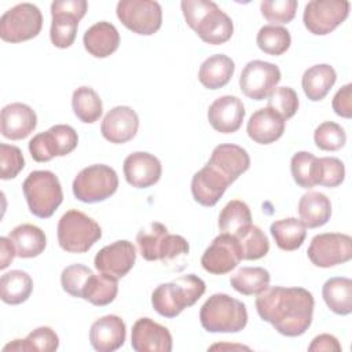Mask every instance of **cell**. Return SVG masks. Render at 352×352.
<instances>
[{
	"instance_id": "d4e9b609",
	"label": "cell",
	"mask_w": 352,
	"mask_h": 352,
	"mask_svg": "<svg viewBox=\"0 0 352 352\" xmlns=\"http://www.w3.org/2000/svg\"><path fill=\"white\" fill-rule=\"evenodd\" d=\"M169 236L170 234L168 232V228L158 221H153L143 227L136 235V243L142 257L147 261H162Z\"/></svg>"
},
{
	"instance_id": "d590c367",
	"label": "cell",
	"mask_w": 352,
	"mask_h": 352,
	"mask_svg": "<svg viewBox=\"0 0 352 352\" xmlns=\"http://www.w3.org/2000/svg\"><path fill=\"white\" fill-rule=\"evenodd\" d=\"M72 107L76 117L85 122L92 124L98 121L103 113V104L99 95L91 87H78L72 96Z\"/></svg>"
},
{
	"instance_id": "1f68e13d",
	"label": "cell",
	"mask_w": 352,
	"mask_h": 352,
	"mask_svg": "<svg viewBox=\"0 0 352 352\" xmlns=\"http://www.w3.org/2000/svg\"><path fill=\"white\" fill-rule=\"evenodd\" d=\"M270 231L275 239L276 246L286 252L297 250L307 236V227L300 219L296 217L274 221L270 227Z\"/></svg>"
},
{
	"instance_id": "b9f144b4",
	"label": "cell",
	"mask_w": 352,
	"mask_h": 352,
	"mask_svg": "<svg viewBox=\"0 0 352 352\" xmlns=\"http://www.w3.org/2000/svg\"><path fill=\"white\" fill-rule=\"evenodd\" d=\"M92 275L94 272L88 267L82 264H72L60 274L62 289L73 297L84 298V293Z\"/></svg>"
},
{
	"instance_id": "2e32d148",
	"label": "cell",
	"mask_w": 352,
	"mask_h": 352,
	"mask_svg": "<svg viewBox=\"0 0 352 352\" xmlns=\"http://www.w3.org/2000/svg\"><path fill=\"white\" fill-rule=\"evenodd\" d=\"M139 129V117L129 106H116L104 116L100 132L102 136L114 144L132 140Z\"/></svg>"
},
{
	"instance_id": "7dc6e473",
	"label": "cell",
	"mask_w": 352,
	"mask_h": 352,
	"mask_svg": "<svg viewBox=\"0 0 352 352\" xmlns=\"http://www.w3.org/2000/svg\"><path fill=\"white\" fill-rule=\"evenodd\" d=\"M25 166V158L19 147L12 144H0V177L10 180L18 176Z\"/></svg>"
},
{
	"instance_id": "816d5d0a",
	"label": "cell",
	"mask_w": 352,
	"mask_h": 352,
	"mask_svg": "<svg viewBox=\"0 0 352 352\" xmlns=\"http://www.w3.org/2000/svg\"><path fill=\"white\" fill-rule=\"evenodd\" d=\"M308 351H311V352H314V351H316V352H319V351L340 352L341 351V344L331 334H319L312 340V342L308 346Z\"/></svg>"
},
{
	"instance_id": "5b68a950",
	"label": "cell",
	"mask_w": 352,
	"mask_h": 352,
	"mask_svg": "<svg viewBox=\"0 0 352 352\" xmlns=\"http://www.w3.org/2000/svg\"><path fill=\"white\" fill-rule=\"evenodd\" d=\"M30 212L40 217H51L63 201L62 186L56 175L51 170H33L22 184Z\"/></svg>"
},
{
	"instance_id": "4fadbf2b",
	"label": "cell",
	"mask_w": 352,
	"mask_h": 352,
	"mask_svg": "<svg viewBox=\"0 0 352 352\" xmlns=\"http://www.w3.org/2000/svg\"><path fill=\"white\" fill-rule=\"evenodd\" d=\"M242 260V249L238 239L230 234H219L205 249L201 264L213 275H224L232 271Z\"/></svg>"
},
{
	"instance_id": "9c48e42d",
	"label": "cell",
	"mask_w": 352,
	"mask_h": 352,
	"mask_svg": "<svg viewBox=\"0 0 352 352\" xmlns=\"http://www.w3.org/2000/svg\"><path fill=\"white\" fill-rule=\"evenodd\" d=\"M116 12L121 23L136 34L151 36L162 25V8L154 0H121Z\"/></svg>"
},
{
	"instance_id": "6da1fadb",
	"label": "cell",
	"mask_w": 352,
	"mask_h": 352,
	"mask_svg": "<svg viewBox=\"0 0 352 352\" xmlns=\"http://www.w3.org/2000/svg\"><path fill=\"white\" fill-rule=\"evenodd\" d=\"M314 297L304 287L268 286L256 298L258 316L286 337L304 334L314 315Z\"/></svg>"
},
{
	"instance_id": "3957f363",
	"label": "cell",
	"mask_w": 352,
	"mask_h": 352,
	"mask_svg": "<svg viewBox=\"0 0 352 352\" xmlns=\"http://www.w3.org/2000/svg\"><path fill=\"white\" fill-rule=\"evenodd\" d=\"M205 282L194 275H182L175 280L158 285L151 294L153 308L164 318H175L184 308L194 305L205 293Z\"/></svg>"
},
{
	"instance_id": "7a4b0ae2",
	"label": "cell",
	"mask_w": 352,
	"mask_h": 352,
	"mask_svg": "<svg viewBox=\"0 0 352 352\" xmlns=\"http://www.w3.org/2000/svg\"><path fill=\"white\" fill-rule=\"evenodd\" d=\"M187 25L212 45L227 43L234 33L231 18L209 0H183L180 3Z\"/></svg>"
},
{
	"instance_id": "44dd1931",
	"label": "cell",
	"mask_w": 352,
	"mask_h": 352,
	"mask_svg": "<svg viewBox=\"0 0 352 352\" xmlns=\"http://www.w3.org/2000/svg\"><path fill=\"white\" fill-rule=\"evenodd\" d=\"M231 183L213 166L206 164L191 180L194 199L202 206H214Z\"/></svg>"
},
{
	"instance_id": "c3c4849f",
	"label": "cell",
	"mask_w": 352,
	"mask_h": 352,
	"mask_svg": "<svg viewBox=\"0 0 352 352\" xmlns=\"http://www.w3.org/2000/svg\"><path fill=\"white\" fill-rule=\"evenodd\" d=\"M29 151L32 158L37 162H47L51 161L54 157H59L56 142L50 129L37 133L33 136V139H30Z\"/></svg>"
},
{
	"instance_id": "ab89813d",
	"label": "cell",
	"mask_w": 352,
	"mask_h": 352,
	"mask_svg": "<svg viewBox=\"0 0 352 352\" xmlns=\"http://www.w3.org/2000/svg\"><path fill=\"white\" fill-rule=\"evenodd\" d=\"M235 238L242 249V260H258L270 250L268 238L257 226L252 224Z\"/></svg>"
},
{
	"instance_id": "f35d334b",
	"label": "cell",
	"mask_w": 352,
	"mask_h": 352,
	"mask_svg": "<svg viewBox=\"0 0 352 352\" xmlns=\"http://www.w3.org/2000/svg\"><path fill=\"white\" fill-rule=\"evenodd\" d=\"M52 22L50 29V37L56 48H69L77 34L78 18L63 12H51Z\"/></svg>"
},
{
	"instance_id": "ee69618b",
	"label": "cell",
	"mask_w": 352,
	"mask_h": 352,
	"mask_svg": "<svg viewBox=\"0 0 352 352\" xmlns=\"http://www.w3.org/2000/svg\"><path fill=\"white\" fill-rule=\"evenodd\" d=\"M314 140L318 148L324 151H337L345 146L346 135L341 125L333 121H324L316 126Z\"/></svg>"
},
{
	"instance_id": "8fae6325",
	"label": "cell",
	"mask_w": 352,
	"mask_h": 352,
	"mask_svg": "<svg viewBox=\"0 0 352 352\" xmlns=\"http://www.w3.org/2000/svg\"><path fill=\"white\" fill-rule=\"evenodd\" d=\"M311 263L320 268L344 264L352 258V238L340 232L318 234L307 250Z\"/></svg>"
},
{
	"instance_id": "f907efd6",
	"label": "cell",
	"mask_w": 352,
	"mask_h": 352,
	"mask_svg": "<svg viewBox=\"0 0 352 352\" xmlns=\"http://www.w3.org/2000/svg\"><path fill=\"white\" fill-rule=\"evenodd\" d=\"M88 10V3L85 0H60L51 4V12L70 14L81 19Z\"/></svg>"
},
{
	"instance_id": "f1b7e54d",
	"label": "cell",
	"mask_w": 352,
	"mask_h": 352,
	"mask_svg": "<svg viewBox=\"0 0 352 352\" xmlns=\"http://www.w3.org/2000/svg\"><path fill=\"white\" fill-rule=\"evenodd\" d=\"M12 241L16 256L21 258H32L41 254L47 246L44 231L33 224H19L8 235Z\"/></svg>"
},
{
	"instance_id": "7bdbcfd3",
	"label": "cell",
	"mask_w": 352,
	"mask_h": 352,
	"mask_svg": "<svg viewBox=\"0 0 352 352\" xmlns=\"http://www.w3.org/2000/svg\"><path fill=\"white\" fill-rule=\"evenodd\" d=\"M345 179L344 162L336 157H322L316 160L315 183L324 187H337Z\"/></svg>"
},
{
	"instance_id": "f6af8a7d",
	"label": "cell",
	"mask_w": 352,
	"mask_h": 352,
	"mask_svg": "<svg viewBox=\"0 0 352 352\" xmlns=\"http://www.w3.org/2000/svg\"><path fill=\"white\" fill-rule=\"evenodd\" d=\"M298 3L296 0H264L260 4L261 15L272 25H283L293 21Z\"/></svg>"
},
{
	"instance_id": "4316f807",
	"label": "cell",
	"mask_w": 352,
	"mask_h": 352,
	"mask_svg": "<svg viewBox=\"0 0 352 352\" xmlns=\"http://www.w3.org/2000/svg\"><path fill=\"white\" fill-rule=\"evenodd\" d=\"M300 220L307 228H318L324 226L331 216L330 199L318 191L305 192L298 201Z\"/></svg>"
},
{
	"instance_id": "83f0119b",
	"label": "cell",
	"mask_w": 352,
	"mask_h": 352,
	"mask_svg": "<svg viewBox=\"0 0 352 352\" xmlns=\"http://www.w3.org/2000/svg\"><path fill=\"white\" fill-rule=\"evenodd\" d=\"M337 73L327 63L314 65L307 69L301 78V85L305 96L312 102H319L326 98L331 87L336 84Z\"/></svg>"
},
{
	"instance_id": "603a6c76",
	"label": "cell",
	"mask_w": 352,
	"mask_h": 352,
	"mask_svg": "<svg viewBox=\"0 0 352 352\" xmlns=\"http://www.w3.org/2000/svg\"><path fill=\"white\" fill-rule=\"evenodd\" d=\"M286 121L272 109L263 107L256 110L246 126L248 136L258 144H270L276 142L285 132Z\"/></svg>"
},
{
	"instance_id": "7c38bea8",
	"label": "cell",
	"mask_w": 352,
	"mask_h": 352,
	"mask_svg": "<svg viewBox=\"0 0 352 352\" xmlns=\"http://www.w3.org/2000/svg\"><path fill=\"white\" fill-rule=\"evenodd\" d=\"M280 81V70L276 65L265 60H250L239 77L241 91L253 100L265 99Z\"/></svg>"
},
{
	"instance_id": "e575fe53",
	"label": "cell",
	"mask_w": 352,
	"mask_h": 352,
	"mask_svg": "<svg viewBox=\"0 0 352 352\" xmlns=\"http://www.w3.org/2000/svg\"><path fill=\"white\" fill-rule=\"evenodd\" d=\"M59 346V338L56 333L47 326H41L34 329L32 333L28 334L25 340H14L12 342L7 344L3 351H41V352H52L56 351Z\"/></svg>"
},
{
	"instance_id": "7402d4cb",
	"label": "cell",
	"mask_w": 352,
	"mask_h": 352,
	"mask_svg": "<svg viewBox=\"0 0 352 352\" xmlns=\"http://www.w3.org/2000/svg\"><path fill=\"white\" fill-rule=\"evenodd\" d=\"M208 164L219 170L230 183H234L249 169L250 157L241 146L226 143L213 148Z\"/></svg>"
},
{
	"instance_id": "f546056e",
	"label": "cell",
	"mask_w": 352,
	"mask_h": 352,
	"mask_svg": "<svg viewBox=\"0 0 352 352\" xmlns=\"http://www.w3.org/2000/svg\"><path fill=\"white\" fill-rule=\"evenodd\" d=\"M322 296L329 307L337 315H349L352 312V280L344 276L330 278L322 287Z\"/></svg>"
},
{
	"instance_id": "4dcf8cb0",
	"label": "cell",
	"mask_w": 352,
	"mask_h": 352,
	"mask_svg": "<svg viewBox=\"0 0 352 352\" xmlns=\"http://www.w3.org/2000/svg\"><path fill=\"white\" fill-rule=\"evenodd\" d=\"M33 292L30 275L21 270H12L1 275L0 297L6 304L18 305L25 302Z\"/></svg>"
},
{
	"instance_id": "74e56055",
	"label": "cell",
	"mask_w": 352,
	"mask_h": 352,
	"mask_svg": "<svg viewBox=\"0 0 352 352\" xmlns=\"http://www.w3.org/2000/svg\"><path fill=\"white\" fill-rule=\"evenodd\" d=\"M117 280L118 279H114L104 274H99V275L94 274L84 293V300L98 307H103L113 302L118 293Z\"/></svg>"
},
{
	"instance_id": "9a60e30c",
	"label": "cell",
	"mask_w": 352,
	"mask_h": 352,
	"mask_svg": "<svg viewBox=\"0 0 352 352\" xmlns=\"http://www.w3.org/2000/svg\"><path fill=\"white\" fill-rule=\"evenodd\" d=\"M131 345L136 352H170L169 330L150 318H140L132 326Z\"/></svg>"
},
{
	"instance_id": "836d02e7",
	"label": "cell",
	"mask_w": 352,
	"mask_h": 352,
	"mask_svg": "<svg viewBox=\"0 0 352 352\" xmlns=\"http://www.w3.org/2000/svg\"><path fill=\"white\" fill-rule=\"evenodd\" d=\"M270 272L263 267H242L230 278V285L243 296L261 293L268 287Z\"/></svg>"
},
{
	"instance_id": "30bf717a",
	"label": "cell",
	"mask_w": 352,
	"mask_h": 352,
	"mask_svg": "<svg viewBox=\"0 0 352 352\" xmlns=\"http://www.w3.org/2000/svg\"><path fill=\"white\" fill-rule=\"evenodd\" d=\"M349 7L346 0H312L304 8V26L312 34H329L348 18Z\"/></svg>"
},
{
	"instance_id": "bcb514c9",
	"label": "cell",
	"mask_w": 352,
	"mask_h": 352,
	"mask_svg": "<svg viewBox=\"0 0 352 352\" xmlns=\"http://www.w3.org/2000/svg\"><path fill=\"white\" fill-rule=\"evenodd\" d=\"M267 107L276 111L285 121L292 118L298 110V96L290 87H278L268 95Z\"/></svg>"
},
{
	"instance_id": "681fc988",
	"label": "cell",
	"mask_w": 352,
	"mask_h": 352,
	"mask_svg": "<svg viewBox=\"0 0 352 352\" xmlns=\"http://www.w3.org/2000/svg\"><path fill=\"white\" fill-rule=\"evenodd\" d=\"M352 84H345L341 87L333 98L331 106L337 116L344 118L352 117Z\"/></svg>"
},
{
	"instance_id": "52a82bcc",
	"label": "cell",
	"mask_w": 352,
	"mask_h": 352,
	"mask_svg": "<svg viewBox=\"0 0 352 352\" xmlns=\"http://www.w3.org/2000/svg\"><path fill=\"white\" fill-rule=\"evenodd\" d=\"M72 188L74 197L81 202H100L117 191L118 176L116 170L109 165H89L74 177Z\"/></svg>"
},
{
	"instance_id": "f5cc1de1",
	"label": "cell",
	"mask_w": 352,
	"mask_h": 352,
	"mask_svg": "<svg viewBox=\"0 0 352 352\" xmlns=\"http://www.w3.org/2000/svg\"><path fill=\"white\" fill-rule=\"evenodd\" d=\"M0 245H1V263H0V268L4 270L7 268L14 257L16 256V250H15V246L12 243V241L10 238H6V236H1L0 238Z\"/></svg>"
},
{
	"instance_id": "484cf974",
	"label": "cell",
	"mask_w": 352,
	"mask_h": 352,
	"mask_svg": "<svg viewBox=\"0 0 352 352\" xmlns=\"http://www.w3.org/2000/svg\"><path fill=\"white\" fill-rule=\"evenodd\" d=\"M235 63L224 54H214L199 66L198 80L208 89H219L227 85L234 74Z\"/></svg>"
},
{
	"instance_id": "e0dca14e",
	"label": "cell",
	"mask_w": 352,
	"mask_h": 352,
	"mask_svg": "<svg viewBox=\"0 0 352 352\" xmlns=\"http://www.w3.org/2000/svg\"><path fill=\"white\" fill-rule=\"evenodd\" d=\"M124 176L128 184L136 188L154 186L162 173L160 160L146 151H135L124 160Z\"/></svg>"
},
{
	"instance_id": "d6a6232c",
	"label": "cell",
	"mask_w": 352,
	"mask_h": 352,
	"mask_svg": "<svg viewBox=\"0 0 352 352\" xmlns=\"http://www.w3.org/2000/svg\"><path fill=\"white\" fill-rule=\"evenodd\" d=\"M219 228L224 234L241 235L252 226V213L249 206L239 199L230 201L219 214Z\"/></svg>"
},
{
	"instance_id": "8992f818",
	"label": "cell",
	"mask_w": 352,
	"mask_h": 352,
	"mask_svg": "<svg viewBox=\"0 0 352 352\" xmlns=\"http://www.w3.org/2000/svg\"><path fill=\"white\" fill-rule=\"evenodd\" d=\"M59 246L69 253L88 252L102 236L100 226L85 213L70 209L58 223Z\"/></svg>"
},
{
	"instance_id": "8d00e7d4",
	"label": "cell",
	"mask_w": 352,
	"mask_h": 352,
	"mask_svg": "<svg viewBox=\"0 0 352 352\" xmlns=\"http://www.w3.org/2000/svg\"><path fill=\"white\" fill-rule=\"evenodd\" d=\"M256 43L263 52L278 56L289 50L292 44V37L289 30L282 26L265 25L258 30Z\"/></svg>"
},
{
	"instance_id": "60d3db41",
	"label": "cell",
	"mask_w": 352,
	"mask_h": 352,
	"mask_svg": "<svg viewBox=\"0 0 352 352\" xmlns=\"http://www.w3.org/2000/svg\"><path fill=\"white\" fill-rule=\"evenodd\" d=\"M316 157L308 151H297L290 160V170L294 182L301 188H312L315 183Z\"/></svg>"
},
{
	"instance_id": "d6986e66",
	"label": "cell",
	"mask_w": 352,
	"mask_h": 352,
	"mask_svg": "<svg viewBox=\"0 0 352 352\" xmlns=\"http://www.w3.org/2000/svg\"><path fill=\"white\" fill-rule=\"evenodd\" d=\"M36 125L37 116L34 110L25 103H10L1 110L0 132L7 139H25L36 129Z\"/></svg>"
},
{
	"instance_id": "277c9868",
	"label": "cell",
	"mask_w": 352,
	"mask_h": 352,
	"mask_svg": "<svg viewBox=\"0 0 352 352\" xmlns=\"http://www.w3.org/2000/svg\"><path fill=\"white\" fill-rule=\"evenodd\" d=\"M199 320L209 333H238L248 323V311L242 301L226 293H216L201 307Z\"/></svg>"
},
{
	"instance_id": "ba28073f",
	"label": "cell",
	"mask_w": 352,
	"mask_h": 352,
	"mask_svg": "<svg viewBox=\"0 0 352 352\" xmlns=\"http://www.w3.org/2000/svg\"><path fill=\"white\" fill-rule=\"evenodd\" d=\"M41 28V11L32 3L16 4L0 18V37L7 43H22L34 38Z\"/></svg>"
},
{
	"instance_id": "5bb4252c",
	"label": "cell",
	"mask_w": 352,
	"mask_h": 352,
	"mask_svg": "<svg viewBox=\"0 0 352 352\" xmlns=\"http://www.w3.org/2000/svg\"><path fill=\"white\" fill-rule=\"evenodd\" d=\"M136 249L129 241H116L102 248L94 260L95 268L114 279L124 278L135 265Z\"/></svg>"
},
{
	"instance_id": "ffe728a7",
	"label": "cell",
	"mask_w": 352,
	"mask_h": 352,
	"mask_svg": "<svg viewBox=\"0 0 352 352\" xmlns=\"http://www.w3.org/2000/svg\"><path fill=\"white\" fill-rule=\"evenodd\" d=\"M126 327L117 315H106L95 320L89 329V341L95 351L113 352L125 342Z\"/></svg>"
},
{
	"instance_id": "ac0fdd59",
	"label": "cell",
	"mask_w": 352,
	"mask_h": 352,
	"mask_svg": "<svg viewBox=\"0 0 352 352\" xmlns=\"http://www.w3.org/2000/svg\"><path fill=\"white\" fill-rule=\"evenodd\" d=\"M243 118L245 106L238 96H220L208 109L209 124L220 133L236 132L241 128Z\"/></svg>"
},
{
	"instance_id": "cb8c5ba5",
	"label": "cell",
	"mask_w": 352,
	"mask_h": 352,
	"mask_svg": "<svg viewBox=\"0 0 352 352\" xmlns=\"http://www.w3.org/2000/svg\"><path fill=\"white\" fill-rule=\"evenodd\" d=\"M84 48L95 58H106L117 51L120 33L117 28L106 21L92 25L82 37Z\"/></svg>"
}]
</instances>
